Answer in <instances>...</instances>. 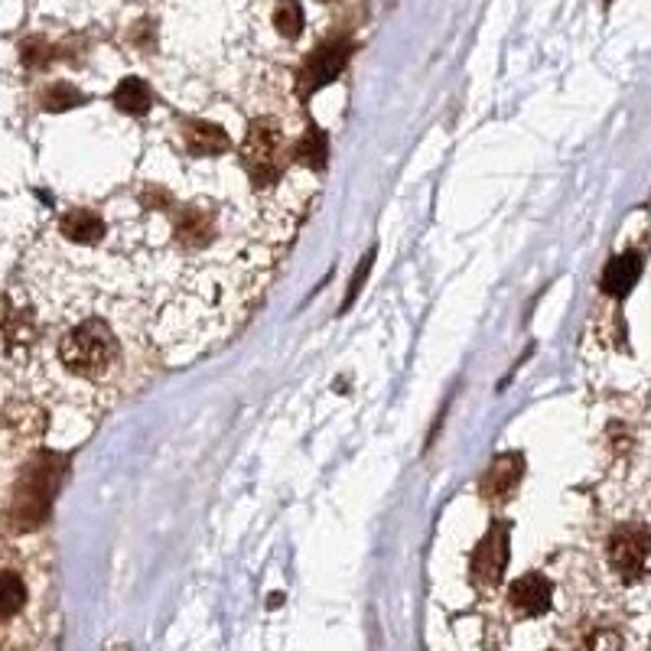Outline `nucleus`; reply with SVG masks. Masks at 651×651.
<instances>
[{"label":"nucleus","instance_id":"9b49d317","mask_svg":"<svg viewBox=\"0 0 651 651\" xmlns=\"http://www.w3.org/2000/svg\"><path fill=\"white\" fill-rule=\"evenodd\" d=\"M522 473H525V463H522V456H499L496 463H492V470L486 473V479H483V496L486 499H502V496H509L515 486H518V479H522Z\"/></svg>","mask_w":651,"mask_h":651},{"label":"nucleus","instance_id":"20e7f679","mask_svg":"<svg viewBox=\"0 0 651 651\" xmlns=\"http://www.w3.org/2000/svg\"><path fill=\"white\" fill-rule=\"evenodd\" d=\"M33 606V587L16 561L0 558V646H7L26 623Z\"/></svg>","mask_w":651,"mask_h":651},{"label":"nucleus","instance_id":"f3484780","mask_svg":"<svg viewBox=\"0 0 651 651\" xmlns=\"http://www.w3.org/2000/svg\"><path fill=\"white\" fill-rule=\"evenodd\" d=\"M293 160L310 166V170H323V163H326V137L320 130L303 134L300 143L293 147Z\"/></svg>","mask_w":651,"mask_h":651},{"label":"nucleus","instance_id":"423d86ee","mask_svg":"<svg viewBox=\"0 0 651 651\" xmlns=\"http://www.w3.org/2000/svg\"><path fill=\"white\" fill-rule=\"evenodd\" d=\"M346 59H349V42H342V39H333V42H323L320 49H313L300 68V95H310V91L329 85L346 68Z\"/></svg>","mask_w":651,"mask_h":651},{"label":"nucleus","instance_id":"ddd939ff","mask_svg":"<svg viewBox=\"0 0 651 651\" xmlns=\"http://www.w3.org/2000/svg\"><path fill=\"white\" fill-rule=\"evenodd\" d=\"M212 222H215V218H212V212H209L205 205H189V209L179 215L176 231H179L183 245L202 248V245H209V238L215 235V225H212Z\"/></svg>","mask_w":651,"mask_h":651},{"label":"nucleus","instance_id":"0eeeda50","mask_svg":"<svg viewBox=\"0 0 651 651\" xmlns=\"http://www.w3.org/2000/svg\"><path fill=\"white\" fill-rule=\"evenodd\" d=\"M509 606L525 616V619H538L554 606V587L544 574H525L509 587Z\"/></svg>","mask_w":651,"mask_h":651},{"label":"nucleus","instance_id":"f03ea898","mask_svg":"<svg viewBox=\"0 0 651 651\" xmlns=\"http://www.w3.org/2000/svg\"><path fill=\"white\" fill-rule=\"evenodd\" d=\"M290 157L293 153L284 140V130L277 127V121L258 117L248 127V137H245V147H241V163H245L254 186H274L284 176Z\"/></svg>","mask_w":651,"mask_h":651},{"label":"nucleus","instance_id":"39448f33","mask_svg":"<svg viewBox=\"0 0 651 651\" xmlns=\"http://www.w3.org/2000/svg\"><path fill=\"white\" fill-rule=\"evenodd\" d=\"M36 346V323L26 303L0 293V359L20 362Z\"/></svg>","mask_w":651,"mask_h":651},{"label":"nucleus","instance_id":"9d476101","mask_svg":"<svg viewBox=\"0 0 651 651\" xmlns=\"http://www.w3.org/2000/svg\"><path fill=\"white\" fill-rule=\"evenodd\" d=\"M639 274H642V254L626 251V254H619V258L610 261V267L603 274V290L610 297H626L636 287Z\"/></svg>","mask_w":651,"mask_h":651},{"label":"nucleus","instance_id":"6ab92c4d","mask_svg":"<svg viewBox=\"0 0 651 651\" xmlns=\"http://www.w3.org/2000/svg\"><path fill=\"white\" fill-rule=\"evenodd\" d=\"M49 59H52V46L46 39H26L23 42V62L29 68H42Z\"/></svg>","mask_w":651,"mask_h":651},{"label":"nucleus","instance_id":"dca6fc26","mask_svg":"<svg viewBox=\"0 0 651 651\" xmlns=\"http://www.w3.org/2000/svg\"><path fill=\"white\" fill-rule=\"evenodd\" d=\"M303 23H306V16H303L300 0H277V7H274V29L284 39H297L303 33Z\"/></svg>","mask_w":651,"mask_h":651},{"label":"nucleus","instance_id":"f8f14e48","mask_svg":"<svg viewBox=\"0 0 651 651\" xmlns=\"http://www.w3.org/2000/svg\"><path fill=\"white\" fill-rule=\"evenodd\" d=\"M59 231L75 245H98L104 238V222L88 209H72L59 218Z\"/></svg>","mask_w":651,"mask_h":651},{"label":"nucleus","instance_id":"a211bd4d","mask_svg":"<svg viewBox=\"0 0 651 651\" xmlns=\"http://www.w3.org/2000/svg\"><path fill=\"white\" fill-rule=\"evenodd\" d=\"M85 98H82V91L75 88V85H68V82H55V85H49L46 88V95H42V104H46V111H65V108H75V104H82Z\"/></svg>","mask_w":651,"mask_h":651},{"label":"nucleus","instance_id":"4468645a","mask_svg":"<svg viewBox=\"0 0 651 651\" xmlns=\"http://www.w3.org/2000/svg\"><path fill=\"white\" fill-rule=\"evenodd\" d=\"M186 143L192 153L199 157H212V153H222L228 147V134L218 127V124H209V121H192L186 127Z\"/></svg>","mask_w":651,"mask_h":651},{"label":"nucleus","instance_id":"1a4fd4ad","mask_svg":"<svg viewBox=\"0 0 651 651\" xmlns=\"http://www.w3.org/2000/svg\"><path fill=\"white\" fill-rule=\"evenodd\" d=\"M626 633L610 619H593L577 629V651H626Z\"/></svg>","mask_w":651,"mask_h":651},{"label":"nucleus","instance_id":"7ed1b4c3","mask_svg":"<svg viewBox=\"0 0 651 651\" xmlns=\"http://www.w3.org/2000/svg\"><path fill=\"white\" fill-rule=\"evenodd\" d=\"M606 564L626 584L636 587L651 574V531L646 525L626 522L606 541Z\"/></svg>","mask_w":651,"mask_h":651},{"label":"nucleus","instance_id":"6e6552de","mask_svg":"<svg viewBox=\"0 0 651 651\" xmlns=\"http://www.w3.org/2000/svg\"><path fill=\"white\" fill-rule=\"evenodd\" d=\"M505 561H509V538H505V528H492L486 535V541L476 548V558H473V574L479 584H496L505 571Z\"/></svg>","mask_w":651,"mask_h":651},{"label":"nucleus","instance_id":"2eb2a0df","mask_svg":"<svg viewBox=\"0 0 651 651\" xmlns=\"http://www.w3.org/2000/svg\"><path fill=\"white\" fill-rule=\"evenodd\" d=\"M150 101H153V95H150L147 82H140V78H124V82L114 88V108L124 111V114H130V117L147 114V111H150Z\"/></svg>","mask_w":651,"mask_h":651},{"label":"nucleus","instance_id":"f257e3e1","mask_svg":"<svg viewBox=\"0 0 651 651\" xmlns=\"http://www.w3.org/2000/svg\"><path fill=\"white\" fill-rule=\"evenodd\" d=\"M55 362L72 381L101 385L114 375L121 362V342L114 329L101 320H82L59 333L55 339Z\"/></svg>","mask_w":651,"mask_h":651}]
</instances>
